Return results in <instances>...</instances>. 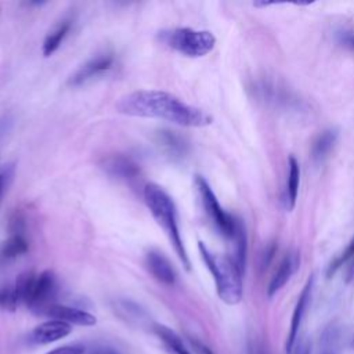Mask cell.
<instances>
[{
	"label": "cell",
	"instance_id": "cell-25",
	"mask_svg": "<svg viewBox=\"0 0 354 354\" xmlns=\"http://www.w3.org/2000/svg\"><path fill=\"white\" fill-rule=\"evenodd\" d=\"M6 177H7V173L4 174L3 171H0V195H1L3 188H4V184H6Z\"/></svg>",
	"mask_w": 354,
	"mask_h": 354
},
{
	"label": "cell",
	"instance_id": "cell-12",
	"mask_svg": "<svg viewBox=\"0 0 354 354\" xmlns=\"http://www.w3.org/2000/svg\"><path fill=\"white\" fill-rule=\"evenodd\" d=\"M102 167L109 176L123 180L136 178L140 174V166L131 158L123 155H113L106 158Z\"/></svg>",
	"mask_w": 354,
	"mask_h": 354
},
{
	"label": "cell",
	"instance_id": "cell-14",
	"mask_svg": "<svg viewBox=\"0 0 354 354\" xmlns=\"http://www.w3.org/2000/svg\"><path fill=\"white\" fill-rule=\"evenodd\" d=\"M153 332L158 335V337L165 343V346L174 354H191L189 350L184 346L181 337L170 328L165 325H153Z\"/></svg>",
	"mask_w": 354,
	"mask_h": 354
},
{
	"label": "cell",
	"instance_id": "cell-11",
	"mask_svg": "<svg viewBox=\"0 0 354 354\" xmlns=\"http://www.w3.org/2000/svg\"><path fill=\"white\" fill-rule=\"evenodd\" d=\"M145 263L149 272L159 282L165 285H173L176 282V271L163 253L158 250H149L145 256Z\"/></svg>",
	"mask_w": 354,
	"mask_h": 354
},
{
	"label": "cell",
	"instance_id": "cell-21",
	"mask_svg": "<svg viewBox=\"0 0 354 354\" xmlns=\"http://www.w3.org/2000/svg\"><path fill=\"white\" fill-rule=\"evenodd\" d=\"M160 141L165 147L169 148V151H171L173 153H181L184 152V142L183 140L173 134L171 131H160Z\"/></svg>",
	"mask_w": 354,
	"mask_h": 354
},
{
	"label": "cell",
	"instance_id": "cell-8",
	"mask_svg": "<svg viewBox=\"0 0 354 354\" xmlns=\"http://www.w3.org/2000/svg\"><path fill=\"white\" fill-rule=\"evenodd\" d=\"M46 315L51 317L53 319H59L66 324H75V325H82V326H93L97 322V318L80 308L76 307H69L64 304H53L51 307L47 308Z\"/></svg>",
	"mask_w": 354,
	"mask_h": 354
},
{
	"label": "cell",
	"instance_id": "cell-22",
	"mask_svg": "<svg viewBox=\"0 0 354 354\" xmlns=\"http://www.w3.org/2000/svg\"><path fill=\"white\" fill-rule=\"evenodd\" d=\"M84 348L82 346H62L57 347L46 354H83Z\"/></svg>",
	"mask_w": 354,
	"mask_h": 354
},
{
	"label": "cell",
	"instance_id": "cell-3",
	"mask_svg": "<svg viewBox=\"0 0 354 354\" xmlns=\"http://www.w3.org/2000/svg\"><path fill=\"white\" fill-rule=\"evenodd\" d=\"M198 246L205 264L207 266L209 271L214 278L218 297L230 306L238 304L243 293V288H242L243 274L239 271L234 259L228 256L212 253L205 246L203 242H199Z\"/></svg>",
	"mask_w": 354,
	"mask_h": 354
},
{
	"label": "cell",
	"instance_id": "cell-5",
	"mask_svg": "<svg viewBox=\"0 0 354 354\" xmlns=\"http://www.w3.org/2000/svg\"><path fill=\"white\" fill-rule=\"evenodd\" d=\"M196 187L203 203V207L207 213V216L212 218V221L214 223V225L217 227V230L227 238H232L235 227H236V218L232 217L231 214H228L221 205L218 203L213 189L210 188V185L207 184V181L201 177L196 176Z\"/></svg>",
	"mask_w": 354,
	"mask_h": 354
},
{
	"label": "cell",
	"instance_id": "cell-9",
	"mask_svg": "<svg viewBox=\"0 0 354 354\" xmlns=\"http://www.w3.org/2000/svg\"><path fill=\"white\" fill-rule=\"evenodd\" d=\"M71 330H72V326L69 324L59 319H50L37 325L32 330L30 339L37 344H47L68 336Z\"/></svg>",
	"mask_w": 354,
	"mask_h": 354
},
{
	"label": "cell",
	"instance_id": "cell-1",
	"mask_svg": "<svg viewBox=\"0 0 354 354\" xmlns=\"http://www.w3.org/2000/svg\"><path fill=\"white\" fill-rule=\"evenodd\" d=\"M118 112L137 118H155L185 127H203L212 123V116L192 106L174 94L160 90H138L123 95Z\"/></svg>",
	"mask_w": 354,
	"mask_h": 354
},
{
	"label": "cell",
	"instance_id": "cell-13",
	"mask_svg": "<svg viewBox=\"0 0 354 354\" xmlns=\"http://www.w3.org/2000/svg\"><path fill=\"white\" fill-rule=\"evenodd\" d=\"M299 264H300V257L297 253H289L283 257L278 270L275 271V274L272 275V278L270 281V285L267 289V293L270 297L272 295H275L290 279V277L299 268Z\"/></svg>",
	"mask_w": 354,
	"mask_h": 354
},
{
	"label": "cell",
	"instance_id": "cell-18",
	"mask_svg": "<svg viewBox=\"0 0 354 354\" xmlns=\"http://www.w3.org/2000/svg\"><path fill=\"white\" fill-rule=\"evenodd\" d=\"M232 239L235 241V257L234 261L238 266L239 271L243 274L245 271V264H246V249H248V243H246V232L245 228L242 225V223L239 220H236V227L232 235Z\"/></svg>",
	"mask_w": 354,
	"mask_h": 354
},
{
	"label": "cell",
	"instance_id": "cell-4",
	"mask_svg": "<svg viewBox=\"0 0 354 354\" xmlns=\"http://www.w3.org/2000/svg\"><path fill=\"white\" fill-rule=\"evenodd\" d=\"M160 39L170 48L191 58H198L209 54L216 44L213 33L191 28H176L162 32Z\"/></svg>",
	"mask_w": 354,
	"mask_h": 354
},
{
	"label": "cell",
	"instance_id": "cell-24",
	"mask_svg": "<svg viewBox=\"0 0 354 354\" xmlns=\"http://www.w3.org/2000/svg\"><path fill=\"white\" fill-rule=\"evenodd\" d=\"M194 350L198 353V354H214L206 344H203L202 342L199 340H195V339H189Z\"/></svg>",
	"mask_w": 354,
	"mask_h": 354
},
{
	"label": "cell",
	"instance_id": "cell-28",
	"mask_svg": "<svg viewBox=\"0 0 354 354\" xmlns=\"http://www.w3.org/2000/svg\"><path fill=\"white\" fill-rule=\"evenodd\" d=\"M353 347H354V340H353Z\"/></svg>",
	"mask_w": 354,
	"mask_h": 354
},
{
	"label": "cell",
	"instance_id": "cell-6",
	"mask_svg": "<svg viewBox=\"0 0 354 354\" xmlns=\"http://www.w3.org/2000/svg\"><path fill=\"white\" fill-rule=\"evenodd\" d=\"M57 289L58 285L54 272L50 270L40 272L35 278L32 293L26 306L36 314H46L47 308L54 304Z\"/></svg>",
	"mask_w": 354,
	"mask_h": 354
},
{
	"label": "cell",
	"instance_id": "cell-26",
	"mask_svg": "<svg viewBox=\"0 0 354 354\" xmlns=\"http://www.w3.org/2000/svg\"><path fill=\"white\" fill-rule=\"evenodd\" d=\"M296 354H308V347L306 346V344H301L300 346V348L297 350V353Z\"/></svg>",
	"mask_w": 354,
	"mask_h": 354
},
{
	"label": "cell",
	"instance_id": "cell-27",
	"mask_svg": "<svg viewBox=\"0 0 354 354\" xmlns=\"http://www.w3.org/2000/svg\"><path fill=\"white\" fill-rule=\"evenodd\" d=\"M108 354H116V353H115V351H109Z\"/></svg>",
	"mask_w": 354,
	"mask_h": 354
},
{
	"label": "cell",
	"instance_id": "cell-7",
	"mask_svg": "<svg viewBox=\"0 0 354 354\" xmlns=\"http://www.w3.org/2000/svg\"><path fill=\"white\" fill-rule=\"evenodd\" d=\"M112 64H113V54L111 51L100 53L93 58H90L88 61H86L82 66H79V69L69 77L68 83L71 86H80L87 80L93 79L94 76L108 71L112 66Z\"/></svg>",
	"mask_w": 354,
	"mask_h": 354
},
{
	"label": "cell",
	"instance_id": "cell-19",
	"mask_svg": "<svg viewBox=\"0 0 354 354\" xmlns=\"http://www.w3.org/2000/svg\"><path fill=\"white\" fill-rule=\"evenodd\" d=\"M26 250H28V242H26V239L24 238V235H21V234H14L12 236H10V238L4 242L3 248H1V254H3L4 257L11 259V257H17V256L25 253Z\"/></svg>",
	"mask_w": 354,
	"mask_h": 354
},
{
	"label": "cell",
	"instance_id": "cell-10",
	"mask_svg": "<svg viewBox=\"0 0 354 354\" xmlns=\"http://www.w3.org/2000/svg\"><path fill=\"white\" fill-rule=\"evenodd\" d=\"M313 283H314V277L311 275L307 279V283L304 285V288H303V290H301V293L299 296V300L296 303V307L293 310V315H292V321H290V328H289V333H288V340H286V351L288 353H290L293 346H295V342H296V337H297V333H299V328L301 325V321H303L307 304L310 301Z\"/></svg>",
	"mask_w": 354,
	"mask_h": 354
},
{
	"label": "cell",
	"instance_id": "cell-23",
	"mask_svg": "<svg viewBox=\"0 0 354 354\" xmlns=\"http://www.w3.org/2000/svg\"><path fill=\"white\" fill-rule=\"evenodd\" d=\"M339 41L344 47L354 50V32H342L339 33Z\"/></svg>",
	"mask_w": 354,
	"mask_h": 354
},
{
	"label": "cell",
	"instance_id": "cell-16",
	"mask_svg": "<svg viewBox=\"0 0 354 354\" xmlns=\"http://www.w3.org/2000/svg\"><path fill=\"white\" fill-rule=\"evenodd\" d=\"M300 184V167L299 162L295 156H289V174L286 183V206L288 209H293L299 192Z\"/></svg>",
	"mask_w": 354,
	"mask_h": 354
},
{
	"label": "cell",
	"instance_id": "cell-17",
	"mask_svg": "<svg viewBox=\"0 0 354 354\" xmlns=\"http://www.w3.org/2000/svg\"><path fill=\"white\" fill-rule=\"evenodd\" d=\"M337 138V131L336 130H325L322 131L317 140L313 144L311 148V155L315 160H322L333 148L335 142Z\"/></svg>",
	"mask_w": 354,
	"mask_h": 354
},
{
	"label": "cell",
	"instance_id": "cell-15",
	"mask_svg": "<svg viewBox=\"0 0 354 354\" xmlns=\"http://www.w3.org/2000/svg\"><path fill=\"white\" fill-rule=\"evenodd\" d=\"M69 29H71V21L66 19V21L59 22L53 30L48 32V35L46 36L44 41H43V55L44 57H50L54 51H57V48L61 46L62 40L68 35Z\"/></svg>",
	"mask_w": 354,
	"mask_h": 354
},
{
	"label": "cell",
	"instance_id": "cell-2",
	"mask_svg": "<svg viewBox=\"0 0 354 354\" xmlns=\"http://www.w3.org/2000/svg\"><path fill=\"white\" fill-rule=\"evenodd\" d=\"M144 199H145V203H147L151 214L153 216L156 223L166 232L178 259L181 260L183 266L187 270H189L191 263H189L185 246H184L181 235H180L177 213H176V206H174L173 199L162 187H159L155 183H148L144 187Z\"/></svg>",
	"mask_w": 354,
	"mask_h": 354
},
{
	"label": "cell",
	"instance_id": "cell-20",
	"mask_svg": "<svg viewBox=\"0 0 354 354\" xmlns=\"http://www.w3.org/2000/svg\"><path fill=\"white\" fill-rule=\"evenodd\" d=\"M350 260H354V238L350 241V243L347 245V248L344 249V252H343L340 256H337V257L330 263V266H329V268H328V277L333 275L344 263H347V261H350Z\"/></svg>",
	"mask_w": 354,
	"mask_h": 354
}]
</instances>
